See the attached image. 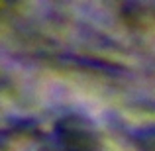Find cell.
<instances>
[{"label": "cell", "mask_w": 155, "mask_h": 151, "mask_svg": "<svg viewBox=\"0 0 155 151\" xmlns=\"http://www.w3.org/2000/svg\"><path fill=\"white\" fill-rule=\"evenodd\" d=\"M59 130H61V143H63L65 151H94L96 143L94 136L79 122L71 126L65 124Z\"/></svg>", "instance_id": "1"}]
</instances>
